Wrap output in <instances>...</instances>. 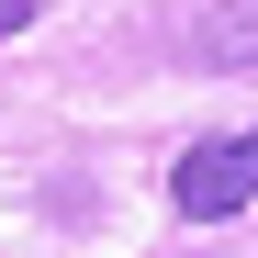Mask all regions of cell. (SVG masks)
Masks as SVG:
<instances>
[{"instance_id":"6da1fadb","label":"cell","mask_w":258,"mask_h":258,"mask_svg":"<svg viewBox=\"0 0 258 258\" xmlns=\"http://www.w3.org/2000/svg\"><path fill=\"white\" fill-rule=\"evenodd\" d=\"M247 202H258V123H236V135H213V146H191L168 168V213L180 225H225Z\"/></svg>"},{"instance_id":"7a4b0ae2","label":"cell","mask_w":258,"mask_h":258,"mask_svg":"<svg viewBox=\"0 0 258 258\" xmlns=\"http://www.w3.org/2000/svg\"><path fill=\"white\" fill-rule=\"evenodd\" d=\"M191 45H202V68H258V0H236V12H213V23L191 34Z\"/></svg>"},{"instance_id":"3957f363","label":"cell","mask_w":258,"mask_h":258,"mask_svg":"<svg viewBox=\"0 0 258 258\" xmlns=\"http://www.w3.org/2000/svg\"><path fill=\"white\" fill-rule=\"evenodd\" d=\"M23 23H34V0H0V34H23Z\"/></svg>"}]
</instances>
